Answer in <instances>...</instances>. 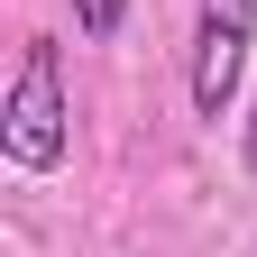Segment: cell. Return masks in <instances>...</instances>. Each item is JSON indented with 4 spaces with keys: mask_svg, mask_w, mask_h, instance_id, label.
<instances>
[{
    "mask_svg": "<svg viewBox=\"0 0 257 257\" xmlns=\"http://www.w3.org/2000/svg\"><path fill=\"white\" fill-rule=\"evenodd\" d=\"M239 166L257 175V101H248V128H239Z\"/></svg>",
    "mask_w": 257,
    "mask_h": 257,
    "instance_id": "4",
    "label": "cell"
},
{
    "mask_svg": "<svg viewBox=\"0 0 257 257\" xmlns=\"http://www.w3.org/2000/svg\"><path fill=\"white\" fill-rule=\"evenodd\" d=\"M119 19H128V0H74V28H83V37H119Z\"/></svg>",
    "mask_w": 257,
    "mask_h": 257,
    "instance_id": "3",
    "label": "cell"
},
{
    "mask_svg": "<svg viewBox=\"0 0 257 257\" xmlns=\"http://www.w3.org/2000/svg\"><path fill=\"white\" fill-rule=\"evenodd\" d=\"M248 46H257V0H202L193 19V110L202 119H230L248 83Z\"/></svg>",
    "mask_w": 257,
    "mask_h": 257,
    "instance_id": "2",
    "label": "cell"
},
{
    "mask_svg": "<svg viewBox=\"0 0 257 257\" xmlns=\"http://www.w3.org/2000/svg\"><path fill=\"white\" fill-rule=\"evenodd\" d=\"M64 147H74L64 46H55V37H28V46H19V74H10V101H0V156H10L19 175H55Z\"/></svg>",
    "mask_w": 257,
    "mask_h": 257,
    "instance_id": "1",
    "label": "cell"
}]
</instances>
